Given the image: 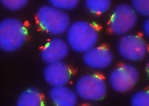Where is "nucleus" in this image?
Returning <instances> with one entry per match:
<instances>
[{
  "instance_id": "f257e3e1",
  "label": "nucleus",
  "mask_w": 149,
  "mask_h": 106,
  "mask_svg": "<svg viewBox=\"0 0 149 106\" xmlns=\"http://www.w3.org/2000/svg\"><path fill=\"white\" fill-rule=\"evenodd\" d=\"M98 39L97 29L85 21H77L70 25L67 32V42L74 52L84 53L95 46Z\"/></svg>"
},
{
  "instance_id": "f03ea898",
  "label": "nucleus",
  "mask_w": 149,
  "mask_h": 106,
  "mask_svg": "<svg viewBox=\"0 0 149 106\" xmlns=\"http://www.w3.org/2000/svg\"><path fill=\"white\" fill-rule=\"evenodd\" d=\"M37 21L41 30L54 36L63 34L70 25L69 15L51 5H45L39 8L37 14Z\"/></svg>"
},
{
  "instance_id": "7ed1b4c3",
  "label": "nucleus",
  "mask_w": 149,
  "mask_h": 106,
  "mask_svg": "<svg viewBox=\"0 0 149 106\" xmlns=\"http://www.w3.org/2000/svg\"><path fill=\"white\" fill-rule=\"evenodd\" d=\"M27 30L17 19L6 18L0 24V47L3 51L12 52L19 49L26 40Z\"/></svg>"
},
{
  "instance_id": "20e7f679",
  "label": "nucleus",
  "mask_w": 149,
  "mask_h": 106,
  "mask_svg": "<svg viewBox=\"0 0 149 106\" xmlns=\"http://www.w3.org/2000/svg\"><path fill=\"white\" fill-rule=\"evenodd\" d=\"M107 87L104 80L97 74H88L81 77L75 85V92L84 100L96 101L103 99Z\"/></svg>"
},
{
  "instance_id": "39448f33",
  "label": "nucleus",
  "mask_w": 149,
  "mask_h": 106,
  "mask_svg": "<svg viewBox=\"0 0 149 106\" xmlns=\"http://www.w3.org/2000/svg\"><path fill=\"white\" fill-rule=\"evenodd\" d=\"M137 21V14L131 6L122 3L118 5L112 13L109 28L114 34L125 35L135 26Z\"/></svg>"
},
{
  "instance_id": "423d86ee",
  "label": "nucleus",
  "mask_w": 149,
  "mask_h": 106,
  "mask_svg": "<svg viewBox=\"0 0 149 106\" xmlns=\"http://www.w3.org/2000/svg\"><path fill=\"white\" fill-rule=\"evenodd\" d=\"M119 54L123 58L132 61L142 60L148 51V45L141 36L134 34L124 35L118 44Z\"/></svg>"
},
{
  "instance_id": "0eeeda50",
  "label": "nucleus",
  "mask_w": 149,
  "mask_h": 106,
  "mask_svg": "<svg viewBox=\"0 0 149 106\" xmlns=\"http://www.w3.org/2000/svg\"><path fill=\"white\" fill-rule=\"evenodd\" d=\"M139 76V71L134 66L123 65L112 71L109 76V83L115 91L124 93L135 85Z\"/></svg>"
},
{
  "instance_id": "6e6552de",
  "label": "nucleus",
  "mask_w": 149,
  "mask_h": 106,
  "mask_svg": "<svg viewBox=\"0 0 149 106\" xmlns=\"http://www.w3.org/2000/svg\"><path fill=\"white\" fill-rule=\"evenodd\" d=\"M113 59V56L111 51L103 46H94L84 52L83 55L85 64L96 70H102L108 67Z\"/></svg>"
},
{
  "instance_id": "1a4fd4ad",
  "label": "nucleus",
  "mask_w": 149,
  "mask_h": 106,
  "mask_svg": "<svg viewBox=\"0 0 149 106\" xmlns=\"http://www.w3.org/2000/svg\"><path fill=\"white\" fill-rule=\"evenodd\" d=\"M69 46L62 38L55 37L45 44L41 52V57L47 64L60 62L68 54Z\"/></svg>"
},
{
  "instance_id": "9d476101",
  "label": "nucleus",
  "mask_w": 149,
  "mask_h": 106,
  "mask_svg": "<svg viewBox=\"0 0 149 106\" xmlns=\"http://www.w3.org/2000/svg\"><path fill=\"white\" fill-rule=\"evenodd\" d=\"M46 82L52 87L66 85L70 79L71 72L68 65L62 61L48 64L44 70Z\"/></svg>"
},
{
  "instance_id": "9b49d317",
  "label": "nucleus",
  "mask_w": 149,
  "mask_h": 106,
  "mask_svg": "<svg viewBox=\"0 0 149 106\" xmlns=\"http://www.w3.org/2000/svg\"><path fill=\"white\" fill-rule=\"evenodd\" d=\"M49 97L52 103L58 106H74L78 102L76 92L65 85L53 87Z\"/></svg>"
},
{
  "instance_id": "f8f14e48",
  "label": "nucleus",
  "mask_w": 149,
  "mask_h": 106,
  "mask_svg": "<svg viewBox=\"0 0 149 106\" xmlns=\"http://www.w3.org/2000/svg\"><path fill=\"white\" fill-rule=\"evenodd\" d=\"M18 106H40L44 104L40 92L34 88H29L21 94L17 100Z\"/></svg>"
},
{
  "instance_id": "ddd939ff",
  "label": "nucleus",
  "mask_w": 149,
  "mask_h": 106,
  "mask_svg": "<svg viewBox=\"0 0 149 106\" xmlns=\"http://www.w3.org/2000/svg\"><path fill=\"white\" fill-rule=\"evenodd\" d=\"M85 5L89 11L95 14H101L109 10L111 1L109 0H87Z\"/></svg>"
},
{
  "instance_id": "4468645a",
  "label": "nucleus",
  "mask_w": 149,
  "mask_h": 106,
  "mask_svg": "<svg viewBox=\"0 0 149 106\" xmlns=\"http://www.w3.org/2000/svg\"><path fill=\"white\" fill-rule=\"evenodd\" d=\"M49 2L51 6L63 11L74 9L79 3L77 0H52Z\"/></svg>"
},
{
  "instance_id": "2eb2a0df",
  "label": "nucleus",
  "mask_w": 149,
  "mask_h": 106,
  "mask_svg": "<svg viewBox=\"0 0 149 106\" xmlns=\"http://www.w3.org/2000/svg\"><path fill=\"white\" fill-rule=\"evenodd\" d=\"M131 7L136 13L145 17L149 16V0H134L132 1Z\"/></svg>"
},
{
  "instance_id": "dca6fc26",
  "label": "nucleus",
  "mask_w": 149,
  "mask_h": 106,
  "mask_svg": "<svg viewBox=\"0 0 149 106\" xmlns=\"http://www.w3.org/2000/svg\"><path fill=\"white\" fill-rule=\"evenodd\" d=\"M133 106H149V93L148 91H141L132 96L131 100Z\"/></svg>"
},
{
  "instance_id": "f3484780",
  "label": "nucleus",
  "mask_w": 149,
  "mask_h": 106,
  "mask_svg": "<svg viewBox=\"0 0 149 106\" xmlns=\"http://www.w3.org/2000/svg\"><path fill=\"white\" fill-rule=\"evenodd\" d=\"M2 4L7 9L11 10H18L27 4L26 0H2Z\"/></svg>"
},
{
  "instance_id": "a211bd4d",
  "label": "nucleus",
  "mask_w": 149,
  "mask_h": 106,
  "mask_svg": "<svg viewBox=\"0 0 149 106\" xmlns=\"http://www.w3.org/2000/svg\"><path fill=\"white\" fill-rule=\"evenodd\" d=\"M143 33L146 36H148L149 35V19L145 20L143 23Z\"/></svg>"
}]
</instances>
